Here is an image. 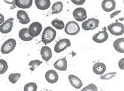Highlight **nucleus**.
Instances as JSON below:
<instances>
[{
    "label": "nucleus",
    "instance_id": "c85d7f7f",
    "mask_svg": "<svg viewBox=\"0 0 124 91\" xmlns=\"http://www.w3.org/2000/svg\"><path fill=\"white\" fill-rule=\"evenodd\" d=\"M97 87H96L94 84H90L87 86L85 87L83 89H82V91H97Z\"/></svg>",
    "mask_w": 124,
    "mask_h": 91
},
{
    "label": "nucleus",
    "instance_id": "4be33fe9",
    "mask_svg": "<svg viewBox=\"0 0 124 91\" xmlns=\"http://www.w3.org/2000/svg\"><path fill=\"white\" fill-rule=\"evenodd\" d=\"M63 7V4L62 2L58 1L55 3L53 4L52 7V14H59L62 11Z\"/></svg>",
    "mask_w": 124,
    "mask_h": 91
},
{
    "label": "nucleus",
    "instance_id": "412c9836",
    "mask_svg": "<svg viewBox=\"0 0 124 91\" xmlns=\"http://www.w3.org/2000/svg\"><path fill=\"white\" fill-rule=\"evenodd\" d=\"M19 37L22 41H30L32 40L34 38L29 35L28 28H24L20 30L19 32Z\"/></svg>",
    "mask_w": 124,
    "mask_h": 91
},
{
    "label": "nucleus",
    "instance_id": "39448f33",
    "mask_svg": "<svg viewBox=\"0 0 124 91\" xmlns=\"http://www.w3.org/2000/svg\"><path fill=\"white\" fill-rule=\"evenodd\" d=\"M42 30V25L39 22H34L30 25L28 28L29 35L31 37H37L40 34Z\"/></svg>",
    "mask_w": 124,
    "mask_h": 91
},
{
    "label": "nucleus",
    "instance_id": "20e7f679",
    "mask_svg": "<svg viewBox=\"0 0 124 91\" xmlns=\"http://www.w3.org/2000/svg\"><path fill=\"white\" fill-rule=\"evenodd\" d=\"M79 31L80 27L79 25L75 21L68 22L65 26V31L68 35H76L79 32Z\"/></svg>",
    "mask_w": 124,
    "mask_h": 91
},
{
    "label": "nucleus",
    "instance_id": "5701e85b",
    "mask_svg": "<svg viewBox=\"0 0 124 91\" xmlns=\"http://www.w3.org/2000/svg\"><path fill=\"white\" fill-rule=\"evenodd\" d=\"M52 25L57 30H62L65 28V24L63 22L58 18L53 20L52 22Z\"/></svg>",
    "mask_w": 124,
    "mask_h": 91
},
{
    "label": "nucleus",
    "instance_id": "2eb2a0df",
    "mask_svg": "<svg viewBox=\"0 0 124 91\" xmlns=\"http://www.w3.org/2000/svg\"><path fill=\"white\" fill-rule=\"evenodd\" d=\"M40 55L43 60L48 62L52 57V52L50 48L48 46H43L41 48Z\"/></svg>",
    "mask_w": 124,
    "mask_h": 91
},
{
    "label": "nucleus",
    "instance_id": "423d86ee",
    "mask_svg": "<svg viewBox=\"0 0 124 91\" xmlns=\"http://www.w3.org/2000/svg\"><path fill=\"white\" fill-rule=\"evenodd\" d=\"M99 24V20L95 18H91L82 24V28L85 31L93 30L97 28Z\"/></svg>",
    "mask_w": 124,
    "mask_h": 91
},
{
    "label": "nucleus",
    "instance_id": "b1692460",
    "mask_svg": "<svg viewBox=\"0 0 124 91\" xmlns=\"http://www.w3.org/2000/svg\"><path fill=\"white\" fill-rule=\"evenodd\" d=\"M8 69V65L5 60L0 59V74H4L7 72Z\"/></svg>",
    "mask_w": 124,
    "mask_h": 91
},
{
    "label": "nucleus",
    "instance_id": "393cba45",
    "mask_svg": "<svg viewBox=\"0 0 124 91\" xmlns=\"http://www.w3.org/2000/svg\"><path fill=\"white\" fill-rule=\"evenodd\" d=\"M37 90V85L35 83H29L25 84L24 87V91H36Z\"/></svg>",
    "mask_w": 124,
    "mask_h": 91
},
{
    "label": "nucleus",
    "instance_id": "f8f14e48",
    "mask_svg": "<svg viewBox=\"0 0 124 91\" xmlns=\"http://www.w3.org/2000/svg\"><path fill=\"white\" fill-rule=\"evenodd\" d=\"M102 8L107 12L114 10L116 6V3L114 0H104L101 4Z\"/></svg>",
    "mask_w": 124,
    "mask_h": 91
},
{
    "label": "nucleus",
    "instance_id": "0eeeda50",
    "mask_svg": "<svg viewBox=\"0 0 124 91\" xmlns=\"http://www.w3.org/2000/svg\"><path fill=\"white\" fill-rule=\"evenodd\" d=\"M70 46H71V42L70 39L67 38L62 39L56 42V44L55 45L54 51L56 53H60V52H63L66 48H68Z\"/></svg>",
    "mask_w": 124,
    "mask_h": 91
},
{
    "label": "nucleus",
    "instance_id": "473e14b6",
    "mask_svg": "<svg viewBox=\"0 0 124 91\" xmlns=\"http://www.w3.org/2000/svg\"><path fill=\"white\" fill-rule=\"evenodd\" d=\"M4 16L2 15L1 14H0V25H1L4 22Z\"/></svg>",
    "mask_w": 124,
    "mask_h": 91
},
{
    "label": "nucleus",
    "instance_id": "6e6552de",
    "mask_svg": "<svg viewBox=\"0 0 124 91\" xmlns=\"http://www.w3.org/2000/svg\"><path fill=\"white\" fill-rule=\"evenodd\" d=\"M73 16L76 21L83 22L87 18V12L83 7H78L74 10Z\"/></svg>",
    "mask_w": 124,
    "mask_h": 91
},
{
    "label": "nucleus",
    "instance_id": "f3484780",
    "mask_svg": "<svg viewBox=\"0 0 124 91\" xmlns=\"http://www.w3.org/2000/svg\"><path fill=\"white\" fill-rule=\"evenodd\" d=\"M54 67L59 71H66L67 70V60L66 58L59 59L54 63Z\"/></svg>",
    "mask_w": 124,
    "mask_h": 91
},
{
    "label": "nucleus",
    "instance_id": "a878e982",
    "mask_svg": "<svg viewBox=\"0 0 124 91\" xmlns=\"http://www.w3.org/2000/svg\"><path fill=\"white\" fill-rule=\"evenodd\" d=\"M21 77V74L20 73H11L9 75V81L12 84H16V82L19 80V79Z\"/></svg>",
    "mask_w": 124,
    "mask_h": 91
},
{
    "label": "nucleus",
    "instance_id": "2f4dec72",
    "mask_svg": "<svg viewBox=\"0 0 124 91\" xmlns=\"http://www.w3.org/2000/svg\"><path fill=\"white\" fill-rule=\"evenodd\" d=\"M120 12H121V11H116V12H114L112 13V14H110V18H112L113 17H114V16H117V15H118V14H120Z\"/></svg>",
    "mask_w": 124,
    "mask_h": 91
},
{
    "label": "nucleus",
    "instance_id": "7c9ffc66",
    "mask_svg": "<svg viewBox=\"0 0 124 91\" xmlns=\"http://www.w3.org/2000/svg\"><path fill=\"white\" fill-rule=\"evenodd\" d=\"M118 67L121 70H124V59H122L121 60L118 62Z\"/></svg>",
    "mask_w": 124,
    "mask_h": 91
},
{
    "label": "nucleus",
    "instance_id": "cd10ccee",
    "mask_svg": "<svg viewBox=\"0 0 124 91\" xmlns=\"http://www.w3.org/2000/svg\"><path fill=\"white\" fill-rule=\"evenodd\" d=\"M117 74V72H112V73H108L107 74H105L104 75L101 76L100 79H105V80H108L112 78L114 76H116Z\"/></svg>",
    "mask_w": 124,
    "mask_h": 91
},
{
    "label": "nucleus",
    "instance_id": "4468645a",
    "mask_svg": "<svg viewBox=\"0 0 124 91\" xmlns=\"http://www.w3.org/2000/svg\"><path fill=\"white\" fill-rule=\"evenodd\" d=\"M17 18L19 20V21L21 24H27L30 22V18L29 17L28 14H27V12L25 11H23V10H19L17 12Z\"/></svg>",
    "mask_w": 124,
    "mask_h": 91
},
{
    "label": "nucleus",
    "instance_id": "bb28decb",
    "mask_svg": "<svg viewBox=\"0 0 124 91\" xmlns=\"http://www.w3.org/2000/svg\"><path fill=\"white\" fill-rule=\"evenodd\" d=\"M42 63V61H40V60H32V61H31V62L29 63V66L31 67L30 70H31L32 72H33L36 68L39 67Z\"/></svg>",
    "mask_w": 124,
    "mask_h": 91
},
{
    "label": "nucleus",
    "instance_id": "f257e3e1",
    "mask_svg": "<svg viewBox=\"0 0 124 91\" xmlns=\"http://www.w3.org/2000/svg\"><path fill=\"white\" fill-rule=\"evenodd\" d=\"M56 32L51 27H47L45 28L42 35V42L47 44L52 42L56 38Z\"/></svg>",
    "mask_w": 124,
    "mask_h": 91
},
{
    "label": "nucleus",
    "instance_id": "ddd939ff",
    "mask_svg": "<svg viewBox=\"0 0 124 91\" xmlns=\"http://www.w3.org/2000/svg\"><path fill=\"white\" fill-rule=\"evenodd\" d=\"M68 79H69L71 85L76 89H79L83 86V82L76 76L73 75V74H70L68 76Z\"/></svg>",
    "mask_w": 124,
    "mask_h": 91
},
{
    "label": "nucleus",
    "instance_id": "aec40b11",
    "mask_svg": "<svg viewBox=\"0 0 124 91\" xmlns=\"http://www.w3.org/2000/svg\"><path fill=\"white\" fill-rule=\"evenodd\" d=\"M16 6L21 9H28L32 5V0H15Z\"/></svg>",
    "mask_w": 124,
    "mask_h": 91
},
{
    "label": "nucleus",
    "instance_id": "f03ea898",
    "mask_svg": "<svg viewBox=\"0 0 124 91\" xmlns=\"http://www.w3.org/2000/svg\"><path fill=\"white\" fill-rule=\"evenodd\" d=\"M107 29L114 36H120L124 33V26L121 23L116 22L110 24L107 27Z\"/></svg>",
    "mask_w": 124,
    "mask_h": 91
},
{
    "label": "nucleus",
    "instance_id": "6ab92c4d",
    "mask_svg": "<svg viewBox=\"0 0 124 91\" xmlns=\"http://www.w3.org/2000/svg\"><path fill=\"white\" fill-rule=\"evenodd\" d=\"M113 46L116 51L120 53H124V38H121L117 39L114 42Z\"/></svg>",
    "mask_w": 124,
    "mask_h": 91
},
{
    "label": "nucleus",
    "instance_id": "a211bd4d",
    "mask_svg": "<svg viewBox=\"0 0 124 91\" xmlns=\"http://www.w3.org/2000/svg\"><path fill=\"white\" fill-rule=\"evenodd\" d=\"M35 3L36 7L42 11L48 9L51 5L50 0H35Z\"/></svg>",
    "mask_w": 124,
    "mask_h": 91
},
{
    "label": "nucleus",
    "instance_id": "dca6fc26",
    "mask_svg": "<svg viewBox=\"0 0 124 91\" xmlns=\"http://www.w3.org/2000/svg\"><path fill=\"white\" fill-rule=\"evenodd\" d=\"M106 70V65L102 62H97L93 67V71L95 74L97 75H101L104 74Z\"/></svg>",
    "mask_w": 124,
    "mask_h": 91
},
{
    "label": "nucleus",
    "instance_id": "c756f323",
    "mask_svg": "<svg viewBox=\"0 0 124 91\" xmlns=\"http://www.w3.org/2000/svg\"><path fill=\"white\" fill-rule=\"evenodd\" d=\"M71 1L75 5H83L85 4L86 0H71Z\"/></svg>",
    "mask_w": 124,
    "mask_h": 91
},
{
    "label": "nucleus",
    "instance_id": "1a4fd4ad",
    "mask_svg": "<svg viewBox=\"0 0 124 91\" xmlns=\"http://www.w3.org/2000/svg\"><path fill=\"white\" fill-rule=\"evenodd\" d=\"M13 20L14 18H10L4 22L0 25V32L3 34H6L11 32L13 27Z\"/></svg>",
    "mask_w": 124,
    "mask_h": 91
},
{
    "label": "nucleus",
    "instance_id": "7ed1b4c3",
    "mask_svg": "<svg viewBox=\"0 0 124 91\" xmlns=\"http://www.w3.org/2000/svg\"><path fill=\"white\" fill-rule=\"evenodd\" d=\"M16 46V41L13 38H10L3 43L1 48V52L3 54H8L14 50Z\"/></svg>",
    "mask_w": 124,
    "mask_h": 91
},
{
    "label": "nucleus",
    "instance_id": "9d476101",
    "mask_svg": "<svg viewBox=\"0 0 124 91\" xmlns=\"http://www.w3.org/2000/svg\"><path fill=\"white\" fill-rule=\"evenodd\" d=\"M108 35L106 30L104 31H99V33L95 34L93 36V40L97 43H102L108 39Z\"/></svg>",
    "mask_w": 124,
    "mask_h": 91
},
{
    "label": "nucleus",
    "instance_id": "9b49d317",
    "mask_svg": "<svg viewBox=\"0 0 124 91\" xmlns=\"http://www.w3.org/2000/svg\"><path fill=\"white\" fill-rule=\"evenodd\" d=\"M46 81L50 84H54L58 81V75L55 70H50L46 72L45 75Z\"/></svg>",
    "mask_w": 124,
    "mask_h": 91
}]
</instances>
